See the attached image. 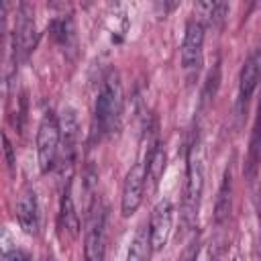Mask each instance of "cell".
I'll list each match as a JSON object with an SVG mask.
<instances>
[{
    "mask_svg": "<svg viewBox=\"0 0 261 261\" xmlns=\"http://www.w3.org/2000/svg\"><path fill=\"white\" fill-rule=\"evenodd\" d=\"M145 186H147V163L139 161L128 169L122 184V196H120L122 216H133L137 212V208L143 202Z\"/></svg>",
    "mask_w": 261,
    "mask_h": 261,
    "instance_id": "4",
    "label": "cell"
},
{
    "mask_svg": "<svg viewBox=\"0 0 261 261\" xmlns=\"http://www.w3.org/2000/svg\"><path fill=\"white\" fill-rule=\"evenodd\" d=\"M196 10L204 12L202 16H206L210 24H222L224 16L228 14V4L226 2H200Z\"/></svg>",
    "mask_w": 261,
    "mask_h": 261,
    "instance_id": "17",
    "label": "cell"
},
{
    "mask_svg": "<svg viewBox=\"0 0 261 261\" xmlns=\"http://www.w3.org/2000/svg\"><path fill=\"white\" fill-rule=\"evenodd\" d=\"M59 126H61V139L65 145V159L69 163L75 153V143H77V133H80V122H77L73 108H63Z\"/></svg>",
    "mask_w": 261,
    "mask_h": 261,
    "instance_id": "12",
    "label": "cell"
},
{
    "mask_svg": "<svg viewBox=\"0 0 261 261\" xmlns=\"http://www.w3.org/2000/svg\"><path fill=\"white\" fill-rule=\"evenodd\" d=\"M59 141H61L59 120L53 116V112H45L37 130V161H39L41 173H47L53 169V163L59 151Z\"/></svg>",
    "mask_w": 261,
    "mask_h": 261,
    "instance_id": "3",
    "label": "cell"
},
{
    "mask_svg": "<svg viewBox=\"0 0 261 261\" xmlns=\"http://www.w3.org/2000/svg\"><path fill=\"white\" fill-rule=\"evenodd\" d=\"M16 218L20 228L27 234H37L39 232V202H37V194L35 190H24L18 198L16 204Z\"/></svg>",
    "mask_w": 261,
    "mask_h": 261,
    "instance_id": "10",
    "label": "cell"
},
{
    "mask_svg": "<svg viewBox=\"0 0 261 261\" xmlns=\"http://www.w3.org/2000/svg\"><path fill=\"white\" fill-rule=\"evenodd\" d=\"M4 153H6V163H8V167H14V151H12V145H10V141H8V137L4 135Z\"/></svg>",
    "mask_w": 261,
    "mask_h": 261,
    "instance_id": "21",
    "label": "cell"
},
{
    "mask_svg": "<svg viewBox=\"0 0 261 261\" xmlns=\"http://www.w3.org/2000/svg\"><path fill=\"white\" fill-rule=\"evenodd\" d=\"M59 224L61 228H65L71 237H75L80 232V216L75 212L73 206V198H71V184L67 181L63 194H61V202H59Z\"/></svg>",
    "mask_w": 261,
    "mask_h": 261,
    "instance_id": "13",
    "label": "cell"
},
{
    "mask_svg": "<svg viewBox=\"0 0 261 261\" xmlns=\"http://www.w3.org/2000/svg\"><path fill=\"white\" fill-rule=\"evenodd\" d=\"M259 77H261V59L257 53H253L243 63V69L239 75V92H237V114L239 116H243L247 112V106L257 90Z\"/></svg>",
    "mask_w": 261,
    "mask_h": 261,
    "instance_id": "7",
    "label": "cell"
},
{
    "mask_svg": "<svg viewBox=\"0 0 261 261\" xmlns=\"http://www.w3.org/2000/svg\"><path fill=\"white\" fill-rule=\"evenodd\" d=\"M163 169H165V151L157 145V147L149 153V157H147V181H151L153 188L157 186V181H159Z\"/></svg>",
    "mask_w": 261,
    "mask_h": 261,
    "instance_id": "16",
    "label": "cell"
},
{
    "mask_svg": "<svg viewBox=\"0 0 261 261\" xmlns=\"http://www.w3.org/2000/svg\"><path fill=\"white\" fill-rule=\"evenodd\" d=\"M230 208H232V171L228 165L222 175V184L218 188V196H216V204H214V220L218 224H222L228 218Z\"/></svg>",
    "mask_w": 261,
    "mask_h": 261,
    "instance_id": "11",
    "label": "cell"
},
{
    "mask_svg": "<svg viewBox=\"0 0 261 261\" xmlns=\"http://www.w3.org/2000/svg\"><path fill=\"white\" fill-rule=\"evenodd\" d=\"M151 251L153 249H151V239H149V226H139L130 239L124 261H147Z\"/></svg>",
    "mask_w": 261,
    "mask_h": 261,
    "instance_id": "14",
    "label": "cell"
},
{
    "mask_svg": "<svg viewBox=\"0 0 261 261\" xmlns=\"http://www.w3.org/2000/svg\"><path fill=\"white\" fill-rule=\"evenodd\" d=\"M37 43V27H35V14L29 4H22L16 18L14 29V53L20 59H27L29 53L35 49Z\"/></svg>",
    "mask_w": 261,
    "mask_h": 261,
    "instance_id": "9",
    "label": "cell"
},
{
    "mask_svg": "<svg viewBox=\"0 0 261 261\" xmlns=\"http://www.w3.org/2000/svg\"><path fill=\"white\" fill-rule=\"evenodd\" d=\"M51 31H53L55 41H57L63 49H75L77 37H75V24H73L71 16H61V18L53 20Z\"/></svg>",
    "mask_w": 261,
    "mask_h": 261,
    "instance_id": "15",
    "label": "cell"
},
{
    "mask_svg": "<svg viewBox=\"0 0 261 261\" xmlns=\"http://www.w3.org/2000/svg\"><path fill=\"white\" fill-rule=\"evenodd\" d=\"M4 261H29V257L18 251V249H12V251H6L4 253Z\"/></svg>",
    "mask_w": 261,
    "mask_h": 261,
    "instance_id": "20",
    "label": "cell"
},
{
    "mask_svg": "<svg viewBox=\"0 0 261 261\" xmlns=\"http://www.w3.org/2000/svg\"><path fill=\"white\" fill-rule=\"evenodd\" d=\"M84 261H104V212L94 204L88 212L84 232Z\"/></svg>",
    "mask_w": 261,
    "mask_h": 261,
    "instance_id": "5",
    "label": "cell"
},
{
    "mask_svg": "<svg viewBox=\"0 0 261 261\" xmlns=\"http://www.w3.org/2000/svg\"><path fill=\"white\" fill-rule=\"evenodd\" d=\"M218 82H220V65L216 63V65L212 67V71L208 73L206 90H204V94H202V100H204V102H208V100H212V98H214L216 88H218Z\"/></svg>",
    "mask_w": 261,
    "mask_h": 261,
    "instance_id": "19",
    "label": "cell"
},
{
    "mask_svg": "<svg viewBox=\"0 0 261 261\" xmlns=\"http://www.w3.org/2000/svg\"><path fill=\"white\" fill-rule=\"evenodd\" d=\"M120 114H122V84H120L118 71L112 69L106 73L96 100L94 118H96L98 137L110 135L114 128H118Z\"/></svg>",
    "mask_w": 261,
    "mask_h": 261,
    "instance_id": "1",
    "label": "cell"
},
{
    "mask_svg": "<svg viewBox=\"0 0 261 261\" xmlns=\"http://www.w3.org/2000/svg\"><path fill=\"white\" fill-rule=\"evenodd\" d=\"M173 226V204L171 200L163 198L155 204L149 220V239H151V249L159 251L167 245L169 234Z\"/></svg>",
    "mask_w": 261,
    "mask_h": 261,
    "instance_id": "6",
    "label": "cell"
},
{
    "mask_svg": "<svg viewBox=\"0 0 261 261\" xmlns=\"http://www.w3.org/2000/svg\"><path fill=\"white\" fill-rule=\"evenodd\" d=\"M208 261H214V259H212V257H208Z\"/></svg>",
    "mask_w": 261,
    "mask_h": 261,
    "instance_id": "23",
    "label": "cell"
},
{
    "mask_svg": "<svg viewBox=\"0 0 261 261\" xmlns=\"http://www.w3.org/2000/svg\"><path fill=\"white\" fill-rule=\"evenodd\" d=\"M261 161V102L257 108V118H255V126H253V137H251V151H249V165H251V173L257 167V163Z\"/></svg>",
    "mask_w": 261,
    "mask_h": 261,
    "instance_id": "18",
    "label": "cell"
},
{
    "mask_svg": "<svg viewBox=\"0 0 261 261\" xmlns=\"http://www.w3.org/2000/svg\"><path fill=\"white\" fill-rule=\"evenodd\" d=\"M186 188H184V220L188 226L196 222L198 208H200V198L204 190V155H202V143L198 137H194L190 149H188V159H186Z\"/></svg>",
    "mask_w": 261,
    "mask_h": 261,
    "instance_id": "2",
    "label": "cell"
},
{
    "mask_svg": "<svg viewBox=\"0 0 261 261\" xmlns=\"http://www.w3.org/2000/svg\"><path fill=\"white\" fill-rule=\"evenodd\" d=\"M204 49V24L200 20H190L186 24V35L181 43V65L186 71H198L202 65Z\"/></svg>",
    "mask_w": 261,
    "mask_h": 261,
    "instance_id": "8",
    "label": "cell"
},
{
    "mask_svg": "<svg viewBox=\"0 0 261 261\" xmlns=\"http://www.w3.org/2000/svg\"><path fill=\"white\" fill-rule=\"evenodd\" d=\"M188 261H196V253H192V257H190Z\"/></svg>",
    "mask_w": 261,
    "mask_h": 261,
    "instance_id": "22",
    "label": "cell"
}]
</instances>
